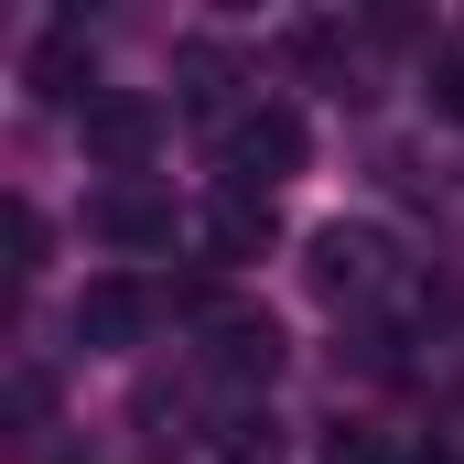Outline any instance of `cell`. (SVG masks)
Listing matches in <instances>:
<instances>
[{
	"mask_svg": "<svg viewBox=\"0 0 464 464\" xmlns=\"http://www.w3.org/2000/svg\"><path fill=\"white\" fill-rule=\"evenodd\" d=\"M217 162H227V184H248V195L292 184V173H303V119L292 109H237L227 140H217Z\"/></svg>",
	"mask_w": 464,
	"mask_h": 464,
	"instance_id": "obj_1",
	"label": "cell"
},
{
	"mask_svg": "<svg viewBox=\"0 0 464 464\" xmlns=\"http://www.w3.org/2000/svg\"><path fill=\"white\" fill-rule=\"evenodd\" d=\"M76 130H87V162H109L119 184H130V173L162 151V98H140V87H98Z\"/></svg>",
	"mask_w": 464,
	"mask_h": 464,
	"instance_id": "obj_2",
	"label": "cell"
},
{
	"mask_svg": "<svg viewBox=\"0 0 464 464\" xmlns=\"http://www.w3.org/2000/svg\"><path fill=\"white\" fill-rule=\"evenodd\" d=\"M303 281L324 292V303H378L389 292V237L378 227H314V259H303Z\"/></svg>",
	"mask_w": 464,
	"mask_h": 464,
	"instance_id": "obj_3",
	"label": "cell"
},
{
	"mask_svg": "<svg viewBox=\"0 0 464 464\" xmlns=\"http://www.w3.org/2000/svg\"><path fill=\"white\" fill-rule=\"evenodd\" d=\"M140 335H151V281L109 270V281L76 292V346H87V356H130Z\"/></svg>",
	"mask_w": 464,
	"mask_h": 464,
	"instance_id": "obj_4",
	"label": "cell"
},
{
	"mask_svg": "<svg viewBox=\"0 0 464 464\" xmlns=\"http://www.w3.org/2000/svg\"><path fill=\"white\" fill-rule=\"evenodd\" d=\"M87 227H98V248H119V259H151V248H173V195L109 184V195L87 206Z\"/></svg>",
	"mask_w": 464,
	"mask_h": 464,
	"instance_id": "obj_5",
	"label": "cell"
},
{
	"mask_svg": "<svg viewBox=\"0 0 464 464\" xmlns=\"http://www.w3.org/2000/svg\"><path fill=\"white\" fill-rule=\"evenodd\" d=\"M206 367L237 378V389H270V367H281V324H270V314H206Z\"/></svg>",
	"mask_w": 464,
	"mask_h": 464,
	"instance_id": "obj_6",
	"label": "cell"
},
{
	"mask_svg": "<svg viewBox=\"0 0 464 464\" xmlns=\"http://www.w3.org/2000/svg\"><path fill=\"white\" fill-rule=\"evenodd\" d=\"M22 76H33V98H54V109H76V119H87V98H98V54H87L76 22H54V33L22 54Z\"/></svg>",
	"mask_w": 464,
	"mask_h": 464,
	"instance_id": "obj_7",
	"label": "cell"
},
{
	"mask_svg": "<svg viewBox=\"0 0 464 464\" xmlns=\"http://www.w3.org/2000/svg\"><path fill=\"white\" fill-rule=\"evenodd\" d=\"M270 237H281V206H270V195H248V184H217V206H206V248L237 270V259H259Z\"/></svg>",
	"mask_w": 464,
	"mask_h": 464,
	"instance_id": "obj_8",
	"label": "cell"
},
{
	"mask_svg": "<svg viewBox=\"0 0 464 464\" xmlns=\"http://www.w3.org/2000/svg\"><path fill=\"white\" fill-rule=\"evenodd\" d=\"M173 76H184V109H195V119H237V109H227V98H237V65L217 54V44H184Z\"/></svg>",
	"mask_w": 464,
	"mask_h": 464,
	"instance_id": "obj_9",
	"label": "cell"
},
{
	"mask_svg": "<svg viewBox=\"0 0 464 464\" xmlns=\"http://www.w3.org/2000/svg\"><path fill=\"white\" fill-rule=\"evenodd\" d=\"M44 270V217H33V195H11V281H33Z\"/></svg>",
	"mask_w": 464,
	"mask_h": 464,
	"instance_id": "obj_10",
	"label": "cell"
},
{
	"mask_svg": "<svg viewBox=\"0 0 464 464\" xmlns=\"http://www.w3.org/2000/svg\"><path fill=\"white\" fill-rule=\"evenodd\" d=\"M227 464H270V411H237L227 421V443H217Z\"/></svg>",
	"mask_w": 464,
	"mask_h": 464,
	"instance_id": "obj_11",
	"label": "cell"
},
{
	"mask_svg": "<svg viewBox=\"0 0 464 464\" xmlns=\"http://www.w3.org/2000/svg\"><path fill=\"white\" fill-rule=\"evenodd\" d=\"M324 464H389V443H378V432H367V421H346V432H335V443H324Z\"/></svg>",
	"mask_w": 464,
	"mask_h": 464,
	"instance_id": "obj_12",
	"label": "cell"
},
{
	"mask_svg": "<svg viewBox=\"0 0 464 464\" xmlns=\"http://www.w3.org/2000/svg\"><path fill=\"white\" fill-rule=\"evenodd\" d=\"M432 109H443V119H454V130H464V44H454V54H443V65H432Z\"/></svg>",
	"mask_w": 464,
	"mask_h": 464,
	"instance_id": "obj_13",
	"label": "cell"
}]
</instances>
